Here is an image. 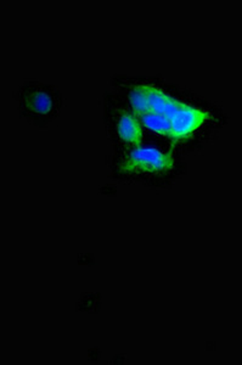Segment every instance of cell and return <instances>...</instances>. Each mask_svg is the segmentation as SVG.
Wrapping results in <instances>:
<instances>
[{
    "label": "cell",
    "instance_id": "3957f363",
    "mask_svg": "<svg viewBox=\"0 0 242 365\" xmlns=\"http://www.w3.org/2000/svg\"><path fill=\"white\" fill-rule=\"evenodd\" d=\"M173 165L169 155L151 148H138L130 151L122 163V170L128 173H156L168 170Z\"/></svg>",
    "mask_w": 242,
    "mask_h": 365
},
{
    "label": "cell",
    "instance_id": "8992f818",
    "mask_svg": "<svg viewBox=\"0 0 242 365\" xmlns=\"http://www.w3.org/2000/svg\"><path fill=\"white\" fill-rule=\"evenodd\" d=\"M140 117L142 125H147V128L154 130L156 133L171 137V123L164 117L154 115V113H144Z\"/></svg>",
    "mask_w": 242,
    "mask_h": 365
},
{
    "label": "cell",
    "instance_id": "7a4b0ae2",
    "mask_svg": "<svg viewBox=\"0 0 242 365\" xmlns=\"http://www.w3.org/2000/svg\"><path fill=\"white\" fill-rule=\"evenodd\" d=\"M17 99L22 116L34 122L48 120L56 110V98L54 93L51 91V88L43 84L33 82L23 84L19 91Z\"/></svg>",
    "mask_w": 242,
    "mask_h": 365
},
{
    "label": "cell",
    "instance_id": "5b68a950",
    "mask_svg": "<svg viewBox=\"0 0 242 365\" xmlns=\"http://www.w3.org/2000/svg\"><path fill=\"white\" fill-rule=\"evenodd\" d=\"M118 135L121 139L132 144H139L142 140V128L135 117L130 113H122L116 125Z\"/></svg>",
    "mask_w": 242,
    "mask_h": 365
},
{
    "label": "cell",
    "instance_id": "6da1fadb",
    "mask_svg": "<svg viewBox=\"0 0 242 365\" xmlns=\"http://www.w3.org/2000/svg\"><path fill=\"white\" fill-rule=\"evenodd\" d=\"M130 104L138 116L150 113L164 117L171 123V129L173 120L184 108L183 104L152 87L133 89L130 93Z\"/></svg>",
    "mask_w": 242,
    "mask_h": 365
},
{
    "label": "cell",
    "instance_id": "277c9868",
    "mask_svg": "<svg viewBox=\"0 0 242 365\" xmlns=\"http://www.w3.org/2000/svg\"><path fill=\"white\" fill-rule=\"evenodd\" d=\"M206 120V115L196 108H190L184 105L182 111L174 118L172 123L171 137L179 139L186 137L192 133L195 129L199 128Z\"/></svg>",
    "mask_w": 242,
    "mask_h": 365
}]
</instances>
